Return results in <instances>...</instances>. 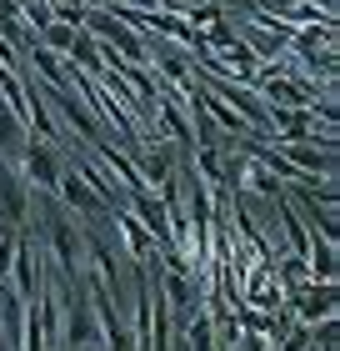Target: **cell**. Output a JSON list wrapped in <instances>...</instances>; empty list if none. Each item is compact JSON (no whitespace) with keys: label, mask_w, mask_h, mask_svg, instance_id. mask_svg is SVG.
Masks as SVG:
<instances>
[{"label":"cell","mask_w":340,"mask_h":351,"mask_svg":"<svg viewBox=\"0 0 340 351\" xmlns=\"http://www.w3.org/2000/svg\"><path fill=\"white\" fill-rule=\"evenodd\" d=\"M30 176H36L40 186H55V181H60V171H55V156H51V146H36V151H30Z\"/></svg>","instance_id":"obj_1"},{"label":"cell","mask_w":340,"mask_h":351,"mask_svg":"<svg viewBox=\"0 0 340 351\" xmlns=\"http://www.w3.org/2000/svg\"><path fill=\"white\" fill-rule=\"evenodd\" d=\"M0 206H5V221H21V211H25L21 191L10 186V171H0Z\"/></svg>","instance_id":"obj_2"},{"label":"cell","mask_w":340,"mask_h":351,"mask_svg":"<svg viewBox=\"0 0 340 351\" xmlns=\"http://www.w3.org/2000/svg\"><path fill=\"white\" fill-rule=\"evenodd\" d=\"M0 146H21V136H15V125H10V116H5V110H0Z\"/></svg>","instance_id":"obj_3"}]
</instances>
